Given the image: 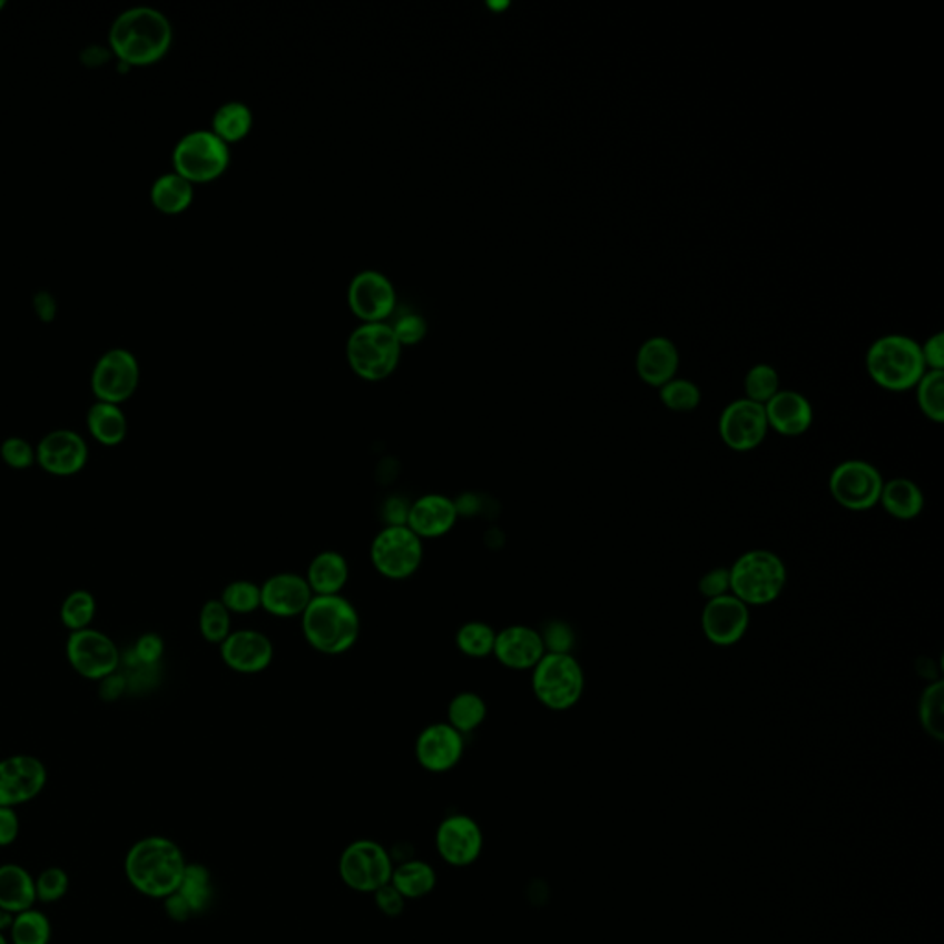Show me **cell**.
<instances>
[{"label": "cell", "mask_w": 944, "mask_h": 944, "mask_svg": "<svg viewBox=\"0 0 944 944\" xmlns=\"http://www.w3.org/2000/svg\"><path fill=\"white\" fill-rule=\"evenodd\" d=\"M187 859L173 839L150 836L139 839L124 859V873L140 895L161 898L176 893L187 869Z\"/></svg>", "instance_id": "6da1fadb"}, {"label": "cell", "mask_w": 944, "mask_h": 944, "mask_svg": "<svg viewBox=\"0 0 944 944\" xmlns=\"http://www.w3.org/2000/svg\"><path fill=\"white\" fill-rule=\"evenodd\" d=\"M109 45L124 65L156 63L173 45V24L163 11L135 6L122 11L109 30Z\"/></svg>", "instance_id": "7a4b0ae2"}, {"label": "cell", "mask_w": 944, "mask_h": 944, "mask_svg": "<svg viewBox=\"0 0 944 944\" xmlns=\"http://www.w3.org/2000/svg\"><path fill=\"white\" fill-rule=\"evenodd\" d=\"M301 629L311 648L334 657L356 646L362 620L356 607L344 594L314 596L301 614Z\"/></svg>", "instance_id": "3957f363"}, {"label": "cell", "mask_w": 944, "mask_h": 944, "mask_svg": "<svg viewBox=\"0 0 944 944\" xmlns=\"http://www.w3.org/2000/svg\"><path fill=\"white\" fill-rule=\"evenodd\" d=\"M865 364L871 378L887 392H907L917 386L926 373L921 345L901 334L876 340Z\"/></svg>", "instance_id": "277c9868"}, {"label": "cell", "mask_w": 944, "mask_h": 944, "mask_svg": "<svg viewBox=\"0 0 944 944\" xmlns=\"http://www.w3.org/2000/svg\"><path fill=\"white\" fill-rule=\"evenodd\" d=\"M730 594L747 607L769 606L783 594L788 570L783 559L769 550H749L729 569Z\"/></svg>", "instance_id": "5b68a950"}, {"label": "cell", "mask_w": 944, "mask_h": 944, "mask_svg": "<svg viewBox=\"0 0 944 944\" xmlns=\"http://www.w3.org/2000/svg\"><path fill=\"white\" fill-rule=\"evenodd\" d=\"M531 690L542 707L563 712L580 704L586 673L572 653H544L531 670Z\"/></svg>", "instance_id": "8992f818"}, {"label": "cell", "mask_w": 944, "mask_h": 944, "mask_svg": "<svg viewBox=\"0 0 944 944\" xmlns=\"http://www.w3.org/2000/svg\"><path fill=\"white\" fill-rule=\"evenodd\" d=\"M399 344L387 323H364L347 340L351 370L370 382H381L393 375L401 360Z\"/></svg>", "instance_id": "52a82bcc"}, {"label": "cell", "mask_w": 944, "mask_h": 944, "mask_svg": "<svg viewBox=\"0 0 944 944\" xmlns=\"http://www.w3.org/2000/svg\"><path fill=\"white\" fill-rule=\"evenodd\" d=\"M370 559L382 578L410 580L423 564V539H419L409 527H384L371 541Z\"/></svg>", "instance_id": "ba28073f"}, {"label": "cell", "mask_w": 944, "mask_h": 944, "mask_svg": "<svg viewBox=\"0 0 944 944\" xmlns=\"http://www.w3.org/2000/svg\"><path fill=\"white\" fill-rule=\"evenodd\" d=\"M173 161L174 173L194 185L218 179L229 167L232 154L226 142L213 131L198 129L179 139L174 148Z\"/></svg>", "instance_id": "9c48e42d"}, {"label": "cell", "mask_w": 944, "mask_h": 944, "mask_svg": "<svg viewBox=\"0 0 944 944\" xmlns=\"http://www.w3.org/2000/svg\"><path fill=\"white\" fill-rule=\"evenodd\" d=\"M392 854L373 839H356L340 856V878L356 893H375L392 882Z\"/></svg>", "instance_id": "30bf717a"}, {"label": "cell", "mask_w": 944, "mask_h": 944, "mask_svg": "<svg viewBox=\"0 0 944 944\" xmlns=\"http://www.w3.org/2000/svg\"><path fill=\"white\" fill-rule=\"evenodd\" d=\"M884 478L873 463L847 460L836 465L828 478L832 499L848 511H869L881 502Z\"/></svg>", "instance_id": "8fae6325"}, {"label": "cell", "mask_w": 944, "mask_h": 944, "mask_svg": "<svg viewBox=\"0 0 944 944\" xmlns=\"http://www.w3.org/2000/svg\"><path fill=\"white\" fill-rule=\"evenodd\" d=\"M65 653L72 670L89 681H104L117 673L120 665L117 642L98 629L87 628L70 633Z\"/></svg>", "instance_id": "7c38bea8"}, {"label": "cell", "mask_w": 944, "mask_h": 944, "mask_svg": "<svg viewBox=\"0 0 944 944\" xmlns=\"http://www.w3.org/2000/svg\"><path fill=\"white\" fill-rule=\"evenodd\" d=\"M139 362L128 350L104 353L92 370L91 387L102 403L120 404L128 401L139 386Z\"/></svg>", "instance_id": "4fadbf2b"}, {"label": "cell", "mask_w": 944, "mask_h": 944, "mask_svg": "<svg viewBox=\"0 0 944 944\" xmlns=\"http://www.w3.org/2000/svg\"><path fill=\"white\" fill-rule=\"evenodd\" d=\"M767 430L766 410L749 399H738L719 415V437L730 451H755L766 440Z\"/></svg>", "instance_id": "5bb4252c"}, {"label": "cell", "mask_w": 944, "mask_h": 944, "mask_svg": "<svg viewBox=\"0 0 944 944\" xmlns=\"http://www.w3.org/2000/svg\"><path fill=\"white\" fill-rule=\"evenodd\" d=\"M47 780V767L32 755H13L0 760V806L27 805L43 791Z\"/></svg>", "instance_id": "9a60e30c"}, {"label": "cell", "mask_w": 944, "mask_h": 944, "mask_svg": "<svg viewBox=\"0 0 944 944\" xmlns=\"http://www.w3.org/2000/svg\"><path fill=\"white\" fill-rule=\"evenodd\" d=\"M483 830L472 817L454 814L441 822L435 832V848L452 867H469L483 853Z\"/></svg>", "instance_id": "2e32d148"}, {"label": "cell", "mask_w": 944, "mask_h": 944, "mask_svg": "<svg viewBox=\"0 0 944 944\" xmlns=\"http://www.w3.org/2000/svg\"><path fill=\"white\" fill-rule=\"evenodd\" d=\"M751 623V612L736 596L725 594L708 600L701 612V629L708 642L719 648H730L746 637Z\"/></svg>", "instance_id": "e0dca14e"}, {"label": "cell", "mask_w": 944, "mask_h": 944, "mask_svg": "<svg viewBox=\"0 0 944 944\" xmlns=\"http://www.w3.org/2000/svg\"><path fill=\"white\" fill-rule=\"evenodd\" d=\"M351 311L364 323H386L397 306V294L386 275L367 269L351 281L347 292Z\"/></svg>", "instance_id": "ac0fdd59"}, {"label": "cell", "mask_w": 944, "mask_h": 944, "mask_svg": "<svg viewBox=\"0 0 944 944\" xmlns=\"http://www.w3.org/2000/svg\"><path fill=\"white\" fill-rule=\"evenodd\" d=\"M220 657L229 670L242 676H257L274 662V642L257 629H233L220 645Z\"/></svg>", "instance_id": "d6986e66"}, {"label": "cell", "mask_w": 944, "mask_h": 944, "mask_svg": "<svg viewBox=\"0 0 944 944\" xmlns=\"http://www.w3.org/2000/svg\"><path fill=\"white\" fill-rule=\"evenodd\" d=\"M38 465L52 476H75L89 462V446L75 430H52L36 446Z\"/></svg>", "instance_id": "ffe728a7"}, {"label": "cell", "mask_w": 944, "mask_h": 944, "mask_svg": "<svg viewBox=\"0 0 944 944\" xmlns=\"http://www.w3.org/2000/svg\"><path fill=\"white\" fill-rule=\"evenodd\" d=\"M465 753V736L451 724L440 721L421 730L415 740V758L419 766L430 773H446L462 763Z\"/></svg>", "instance_id": "44dd1931"}, {"label": "cell", "mask_w": 944, "mask_h": 944, "mask_svg": "<svg viewBox=\"0 0 944 944\" xmlns=\"http://www.w3.org/2000/svg\"><path fill=\"white\" fill-rule=\"evenodd\" d=\"M264 611L275 618H301L314 598L305 576L279 572L260 586Z\"/></svg>", "instance_id": "7402d4cb"}, {"label": "cell", "mask_w": 944, "mask_h": 944, "mask_svg": "<svg viewBox=\"0 0 944 944\" xmlns=\"http://www.w3.org/2000/svg\"><path fill=\"white\" fill-rule=\"evenodd\" d=\"M547 649L542 642L541 631L530 626H508L496 631L493 657L508 670H533L537 662L544 657Z\"/></svg>", "instance_id": "603a6c76"}, {"label": "cell", "mask_w": 944, "mask_h": 944, "mask_svg": "<svg viewBox=\"0 0 944 944\" xmlns=\"http://www.w3.org/2000/svg\"><path fill=\"white\" fill-rule=\"evenodd\" d=\"M460 519L456 500L440 493L423 494L410 504L406 527L419 539H440L456 527Z\"/></svg>", "instance_id": "cb8c5ba5"}, {"label": "cell", "mask_w": 944, "mask_h": 944, "mask_svg": "<svg viewBox=\"0 0 944 944\" xmlns=\"http://www.w3.org/2000/svg\"><path fill=\"white\" fill-rule=\"evenodd\" d=\"M764 410H766L767 426L786 437L805 434L814 423V410L808 399L789 390H780L764 406Z\"/></svg>", "instance_id": "d4e9b609"}, {"label": "cell", "mask_w": 944, "mask_h": 944, "mask_svg": "<svg viewBox=\"0 0 944 944\" xmlns=\"http://www.w3.org/2000/svg\"><path fill=\"white\" fill-rule=\"evenodd\" d=\"M679 353L668 338H649L637 354V373L649 386L662 387L676 378Z\"/></svg>", "instance_id": "484cf974"}, {"label": "cell", "mask_w": 944, "mask_h": 944, "mask_svg": "<svg viewBox=\"0 0 944 944\" xmlns=\"http://www.w3.org/2000/svg\"><path fill=\"white\" fill-rule=\"evenodd\" d=\"M350 576V561L344 553L325 550L312 559L305 578L314 596H336L347 587Z\"/></svg>", "instance_id": "4316f807"}, {"label": "cell", "mask_w": 944, "mask_h": 944, "mask_svg": "<svg viewBox=\"0 0 944 944\" xmlns=\"http://www.w3.org/2000/svg\"><path fill=\"white\" fill-rule=\"evenodd\" d=\"M36 901L38 895L32 875L21 865H0V909L17 915L32 909Z\"/></svg>", "instance_id": "83f0119b"}, {"label": "cell", "mask_w": 944, "mask_h": 944, "mask_svg": "<svg viewBox=\"0 0 944 944\" xmlns=\"http://www.w3.org/2000/svg\"><path fill=\"white\" fill-rule=\"evenodd\" d=\"M878 504L898 521H913L924 510L923 489L909 478H891L884 482Z\"/></svg>", "instance_id": "f1b7e54d"}, {"label": "cell", "mask_w": 944, "mask_h": 944, "mask_svg": "<svg viewBox=\"0 0 944 944\" xmlns=\"http://www.w3.org/2000/svg\"><path fill=\"white\" fill-rule=\"evenodd\" d=\"M87 430L104 446H117L128 435V419L118 404L97 401L87 412Z\"/></svg>", "instance_id": "f546056e"}, {"label": "cell", "mask_w": 944, "mask_h": 944, "mask_svg": "<svg viewBox=\"0 0 944 944\" xmlns=\"http://www.w3.org/2000/svg\"><path fill=\"white\" fill-rule=\"evenodd\" d=\"M151 204L165 215H179L193 204L194 185L179 174H163L151 185Z\"/></svg>", "instance_id": "4dcf8cb0"}, {"label": "cell", "mask_w": 944, "mask_h": 944, "mask_svg": "<svg viewBox=\"0 0 944 944\" xmlns=\"http://www.w3.org/2000/svg\"><path fill=\"white\" fill-rule=\"evenodd\" d=\"M392 885L406 901H417L435 889L437 875L423 859H409L393 869Z\"/></svg>", "instance_id": "1f68e13d"}, {"label": "cell", "mask_w": 944, "mask_h": 944, "mask_svg": "<svg viewBox=\"0 0 944 944\" xmlns=\"http://www.w3.org/2000/svg\"><path fill=\"white\" fill-rule=\"evenodd\" d=\"M488 718V705L476 692H460L446 708V724L463 736L471 735Z\"/></svg>", "instance_id": "d6a6232c"}, {"label": "cell", "mask_w": 944, "mask_h": 944, "mask_svg": "<svg viewBox=\"0 0 944 944\" xmlns=\"http://www.w3.org/2000/svg\"><path fill=\"white\" fill-rule=\"evenodd\" d=\"M253 128L252 109L246 104L227 102L213 117V134L226 145L246 139Z\"/></svg>", "instance_id": "836d02e7"}, {"label": "cell", "mask_w": 944, "mask_h": 944, "mask_svg": "<svg viewBox=\"0 0 944 944\" xmlns=\"http://www.w3.org/2000/svg\"><path fill=\"white\" fill-rule=\"evenodd\" d=\"M176 893L181 896L183 901L187 902L193 915L205 912V907L209 906L210 896H213L210 873L207 867L199 864H188Z\"/></svg>", "instance_id": "e575fe53"}, {"label": "cell", "mask_w": 944, "mask_h": 944, "mask_svg": "<svg viewBox=\"0 0 944 944\" xmlns=\"http://www.w3.org/2000/svg\"><path fill=\"white\" fill-rule=\"evenodd\" d=\"M918 719L924 732L934 740H944V682H930L918 701Z\"/></svg>", "instance_id": "d590c367"}, {"label": "cell", "mask_w": 944, "mask_h": 944, "mask_svg": "<svg viewBox=\"0 0 944 944\" xmlns=\"http://www.w3.org/2000/svg\"><path fill=\"white\" fill-rule=\"evenodd\" d=\"M97 614V600L89 590H75L65 598L59 607V618L70 633L91 628L92 620Z\"/></svg>", "instance_id": "8d00e7d4"}, {"label": "cell", "mask_w": 944, "mask_h": 944, "mask_svg": "<svg viewBox=\"0 0 944 944\" xmlns=\"http://www.w3.org/2000/svg\"><path fill=\"white\" fill-rule=\"evenodd\" d=\"M494 640H496V631H494L493 626L480 622V620L463 623L456 633L458 649L465 657H471V659L491 657L493 655Z\"/></svg>", "instance_id": "74e56055"}, {"label": "cell", "mask_w": 944, "mask_h": 944, "mask_svg": "<svg viewBox=\"0 0 944 944\" xmlns=\"http://www.w3.org/2000/svg\"><path fill=\"white\" fill-rule=\"evenodd\" d=\"M10 935L13 944H49L52 926L47 915L32 907L27 912L17 913Z\"/></svg>", "instance_id": "f35d334b"}, {"label": "cell", "mask_w": 944, "mask_h": 944, "mask_svg": "<svg viewBox=\"0 0 944 944\" xmlns=\"http://www.w3.org/2000/svg\"><path fill=\"white\" fill-rule=\"evenodd\" d=\"M233 631V614L218 600L205 601L199 611V633L209 645L220 646Z\"/></svg>", "instance_id": "ab89813d"}, {"label": "cell", "mask_w": 944, "mask_h": 944, "mask_svg": "<svg viewBox=\"0 0 944 944\" xmlns=\"http://www.w3.org/2000/svg\"><path fill=\"white\" fill-rule=\"evenodd\" d=\"M918 406L924 415L934 421H944V371H928L918 381L917 386Z\"/></svg>", "instance_id": "60d3db41"}, {"label": "cell", "mask_w": 944, "mask_h": 944, "mask_svg": "<svg viewBox=\"0 0 944 944\" xmlns=\"http://www.w3.org/2000/svg\"><path fill=\"white\" fill-rule=\"evenodd\" d=\"M220 601L232 614H253L263 609L260 586L249 580L232 581L222 590Z\"/></svg>", "instance_id": "b9f144b4"}, {"label": "cell", "mask_w": 944, "mask_h": 944, "mask_svg": "<svg viewBox=\"0 0 944 944\" xmlns=\"http://www.w3.org/2000/svg\"><path fill=\"white\" fill-rule=\"evenodd\" d=\"M660 403L665 404L666 409L671 412L687 413L694 412L701 403V392L694 382L685 381V378H673L666 382L665 386L659 387Z\"/></svg>", "instance_id": "7bdbcfd3"}, {"label": "cell", "mask_w": 944, "mask_h": 944, "mask_svg": "<svg viewBox=\"0 0 944 944\" xmlns=\"http://www.w3.org/2000/svg\"><path fill=\"white\" fill-rule=\"evenodd\" d=\"M744 386H746V399H749L753 403L763 404V406H766L780 392L777 371L767 364H758L751 367L747 373Z\"/></svg>", "instance_id": "ee69618b"}, {"label": "cell", "mask_w": 944, "mask_h": 944, "mask_svg": "<svg viewBox=\"0 0 944 944\" xmlns=\"http://www.w3.org/2000/svg\"><path fill=\"white\" fill-rule=\"evenodd\" d=\"M0 458L13 471H27L38 463L36 446L24 437H19V435H11V437H6L2 441Z\"/></svg>", "instance_id": "f6af8a7d"}, {"label": "cell", "mask_w": 944, "mask_h": 944, "mask_svg": "<svg viewBox=\"0 0 944 944\" xmlns=\"http://www.w3.org/2000/svg\"><path fill=\"white\" fill-rule=\"evenodd\" d=\"M67 891H69V875L61 867L45 869L36 881V895L38 901L45 904L61 901L67 895Z\"/></svg>", "instance_id": "bcb514c9"}, {"label": "cell", "mask_w": 944, "mask_h": 944, "mask_svg": "<svg viewBox=\"0 0 944 944\" xmlns=\"http://www.w3.org/2000/svg\"><path fill=\"white\" fill-rule=\"evenodd\" d=\"M541 637L547 653H570L574 648V629L561 620L548 622L541 631Z\"/></svg>", "instance_id": "7dc6e473"}, {"label": "cell", "mask_w": 944, "mask_h": 944, "mask_svg": "<svg viewBox=\"0 0 944 944\" xmlns=\"http://www.w3.org/2000/svg\"><path fill=\"white\" fill-rule=\"evenodd\" d=\"M390 327H392L401 347L417 345L426 336V322L415 312H404L403 316H399Z\"/></svg>", "instance_id": "c3c4849f"}, {"label": "cell", "mask_w": 944, "mask_h": 944, "mask_svg": "<svg viewBox=\"0 0 944 944\" xmlns=\"http://www.w3.org/2000/svg\"><path fill=\"white\" fill-rule=\"evenodd\" d=\"M699 594L704 596L705 600H716L721 596L730 594V574L729 569L710 570L698 583Z\"/></svg>", "instance_id": "681fc988"}, {"label": "cell", "mask_w": 944, "mask_h": 944, "mask_svg": "<svg viewBox=\"0 0 944 944\" xmlns=\"http://www.w3.org/2000/svg\"><path fill=\"white\" fill-rule=\"evenodd\" d=\"M134 655L140 665L156 666L165 655V640L157 633H145L135 642Z\"/></svg>", "instance_id": "f907efd6"}, {"label": "cell", "mask_w": 944, "mask_h": 944, "mask_svg": "<svg viewBox=\"0 0 944 944\" xmlns=\"http://www.w3.org/2000/svg\"><path fill=\"white\" fill-rule=\"evenodd\" d=\"M375 895V904L386 917H399L403 915L406 907V898L393 887L392 882L384 885L381 889L373 893Z\"/></svg>", "instance_id": "816d5d0a"}, {"label": "cell", "mask_w": 944, "mask_h": 944, "mask_svg": "<svg viewBox=\"0 0 944 944\" xmlns=\"http://www.w3.org/2000/svg\"><path fill=\"white\" fill-rule=\"evenodd\" d=\"M19 816L16 808H6L0 806V847H10L19 837Z\"/></svg>", "instance_id": "f5cc1de1"}, {"label": "cell", "mask_w": 944, "mask_h": 944, "mask_svg": "<svg viewBox=\"0 0 944 944\" xmlns=\"http://www.w3.org/2000/svg\"><path fill=\"white\" fill-rule=\"evenodd\" d=\"M924 365L930 367V371L944 370V334H935L926 344L921 347Z\"/></svg>", "instance_id": "db71d44e"}, {"label": "cell", "mask_w": 944, "mask_h": 944, "mask_svg": "<svg viewBox=\"0 0 944 944\" xmlns=\"http://www.w3.org/2000/svg\"><path fill=\"white\" fill-rule=\"evenodd\" d=\"M409 502L401 499H387L384 504V521L386 527H406L409 521Z\"/></svg>", "instance_id": "11a10c76"}, {"label": "cell", "mask_w": 944, "mask_h": 944, "mask_svg": "<svg viewBox=\"0 0 944 944\" xmlns=\"http://www.w3.org/2000/svg\"><path fill=\"white\" fill-rule=\"evenodd\" d=\"M165 909H167L168 917L176 921V923H185V921L193 917V912L187 906V902L183 901L181 896L177 895V893H173V895L165 898Z\"/></svg>", "instance_id": "9f6ffc18"}, {"label": "cell", "mask_w": 944, "mask_h": 944, "mask_svg": "<svg viewBox=\"0 0 944 944\" xmlns=\"http://www.w3.org/2000/svg\"><path fill=\"white\" fill-rule=\"evenodd\" d=\"M33 308L43 322H52L56 316V299L49 292H39L33 297Z\"/></svg>", "instance_id": "6f0895ef"}, {"label": "cell", "mask_w": 944, "mask_h": 944, "mask_svg": "<svg viewBox=\"0 0 944 944\" xmlns=\"http://www.w3.org/2000/svg\"><path fill=\"white\" fill-rule=\"evenodd\" d=\"M124 688H126V681H124L122 676H114L106 677L102 681V688H100V694H102V698L109 699V701H114L117 699L120 694L124 692Z\"/></svg>", "instance_id": "680465c9"}, {"label": "cell", "mask_w": 944, "mask_h": 944, "mask_svg": "<svg viewBox=\"0 0 944 944\" xmlns=\"http://www.w3.org/2000/svg\"><path fill=\"white\" fill-rule=\"evenodd\" d=\"M13 918H16V915H13V913L0 909V932H2V934H4V930L11 928V924H13Z\"/></svg>", "instance_id": "91938a15"}, {"label": "cell", "mask_w": 944, "mask_h": 944, "mask_svg": "<svg viewBox=\"0 0 944 944\" xmlns=\"http://www.w3.org/2000/svg\"><path fill=\"white\" fill-rule=\"evenodd\" d=\"M0 944H8V940H6L4 934L0 932Z\"/></svg>", "instance_id": "94428289"}, {"label": "cell", "mask_w": 944, "mask_h": 944, "mask_svg": "<svg viewBox=\"0 0 944 944\" xmlns=\"http://www.w3.org/2000/svg\"><path fill=\"white\" fill-rule=\"evenodd\" d=\"M2 8H4V0H0V10H2Z\"/></svg>", "instance_id": "6125c7cd"}]
</instances>
